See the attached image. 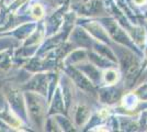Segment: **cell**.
<instances>
[{"label":"cell","instance_id":"cell-1","mask_svg":"<svg viewBox=\"0 0 147 132\" xmlns=\"http://www.w3.org/2000/svg\"><path fill=\"white\" fill-rule=\"evenodd\" d=\"M117 97H119V93L113 89H109V90H105L102 93V98L108 102H113Z\"/></svg>","mask_w":147,"mask_h":132},{"label":"cell","instance_id":"cell-2","mask_svg":"<svg viewBox=\"0 0 147 132\" xmlns=\"http://www.w3.org/2000/svg\"><path fill=\"white\" fill-rule=\"evenodd\" d=\"M117 79V73L113 72V70H109L107 74H105V81L108 83H114Z\"/></svg>","mask_w":147,"mask_h":132},{"label":"cell","instance_id":"cell-3","mask_svg":"<svg viewBox=\"0 0 147 132\" xmlns=\"http://www.w3.org/2000/svg\"><path fill=\"white\" fill-rule=\"evenodd\" d=\"M92 57H93V60L97 62V64H99V66H102V67H104V66H107L108 65V61L107 60H104V58H102V57H99V58H96V56L94 55H92Z\"/></svg>","mask_w":147,"mask_h":132},{"label":"cell","instance_id":"cell-4","mask_svg":"<svg viewBox=\"0 0 147 132\" xmlns=\"http://www.w3.org/2000/svg\"><path fill=\"white\" fill-rule=\"evenodd\" d=\"M98 50L100 51V52L104 53L105 55H109V57H110V58H112V60L114 58V57H113V54H112V53H111V52L109 50H107V47H104V46H99Z\"/></svg>","mask_w":147,"mask_h":132},{"label":"cell","instance_id":"cell-5","mask_svg":"<svg viewBox=\"0 0 147 132\" xmlns=\"http://www.w3.org/2000/svg\"><path fill=\"white\" fill-rule=\"evenodd\" d=\"M138 95L141 96V98L143 99H147V86H144L138 90Z\"/></svg>","mask_w":147,"mask_h":132},{"label":"cell","instance_id":"cell-6","mask_svg":"<svg viewBox=\"0 0 147 132\" xmlns=\"http://www.w3.org/2000/svg\"><path fill=\"white\" fill-rule=\"evenodd\" d=\"M143 121H144V125L147 126V113L144 114V117H143Z\"/></svg>","mask_w":147,"mask_h":132},{"label":"cell","instance_id":"cell-7","mask_svg":"<svg viewBox=\"0 0 147 132\" xmlns=\"http://www.w3.org/2000/svg\"><path fill=\"white\" fill-rule=\"evenodd\" d=\"M135 2L138 3V5H142L143 2H145V0H135Z\"/></svg>","mask_w":147,"mask_h":132}]
</instances>
